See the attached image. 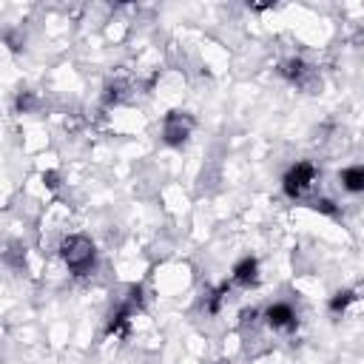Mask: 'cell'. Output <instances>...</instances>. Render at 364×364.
I'll return each mask as SVG.
<instances>
[{"mask_svg": "<svg viewBox=\"0 0 364 364\" xmlns=\"http://www.w3.org/2000/svg\"><path fill=\"white\" fill-rule=\"evenodd\" d=\"M279 74H282L290 85H296L299 91H304V94H318V88H321V74H318V68L310 65V63L301 60V57H287V60L279 65Z\"/></svg>", "mask_w": 364, "mask_h": 364, "instance_id": "2", "label": "cell"}, {"mask_svg": "<svg viewBox=\"0 0 364 364\" xmlns=\"http://www.w3.org/2000/svg\"><path fill=\"white\" fill-rule=\"evenodd\" d=\"M259 282V262L253 256H245L233 264V284L239 287H253Z\"/></svg>", "mask_w": 364, "mask_h": 364, "instance_id": "7", "label": "cell"}, {"mask_svg": "<svg viewBox=\"0 0 364 364\" xmlns=\"http://www.w3.org/2000/svg\"><path fill=\"white\" fill-rule=\"evenodd\" d=\"M316 176H318V168H316L313 162H296V165H290L287 173L282 176V191H284L290 199H299V196H304V193L313 188Z\"/></svg>", "mask_w": 364, "mask_h": 364, "instance_id": "4", "label": "cell"}, {"mask_svg": "<svg viewBox=\"0 0 364 364\" xmlns=\"http://www.w3.org/2000/svg\"><path fill=\"white\" fill-rule=\"evenodd\" d=\"M131 316H134V310L122 301L117 310H111L108 324H105V333H108V336H117V338H125L128 330H131Z\"/></svg>", "mask_w": 364, "mask_h": 364, "instance_id": "6", "label": "cell"}, {"mask_svg": "<svg viewBox=\"0 0 364 364\" xmlns=\"http://www.w3.org/2000/svg\"><path fill=\"white\" fill-rule=\"evenodd\" d=\"M264 321L273 330H293L296 327V310L290 304H284V301H276V304H270L264 310Z\"/></svg>", "mask_w": 364, "mask_h": 364, "instance_id": "5", "label": "cell"}, {"mask_svg": "<svg viewBox=\"0 0 364 364\" xmlns=\"http://www.w3.org/2000/svg\"><path fill=\"white\" fill-rule=\"evenodd\" d=\"M193 128H196L193 114H188V111H168L165 119H162V142L171 145V148H182L191 139Z\"/></svg>", "mask_w": 364, "mask_h": 364, "instance_id": "3", "label": "cell"}, {"mask_svg": "<svg viewBox=\"0 0 364 364\" xmlns=\"http://www.w3.org/2000/svg\"><path fill=\"white\" fill-rule=\"evenodd\" d=\"M333 202H327V199H318L316 202V210H324V213H333V208H330Z\"/></svg>", "mask_w": 364, "mask_h": 364, "instance_id": "12", "label": "cell"}, {"mask_svg": "<svg viewBox=\"0 0 364 364\" xmlns=\"http://www.w3.org/2000/svg\"><path fill=\"white\" fill-rule=\"evenodd\" d=\"M341 179V188L350 191V193H364V165H350L338 173Z\"/></svg>", "mask_w": 364, "mask_h": 364, "instance_id": "8", "label": "cell"}, {"mask_svg": "<svg viewBox=\"0 0 364 364\" xmlns=\"http://www.w3.org/2000/svg\"><path fill=\"white\" fill-rule=\"evenodd\" d=\"M43 182H46L48 188H57V185H60V176H57L54 171H48V173H43Z\"/></svg>", "mask_w": 364, "mask_h": 364, "instance_id": "11", "label": "cell"}, {"mask_svg": "<svg viewBox=\"0 0 364 364\" xmlns=\"http://www.w3.org/2000/svg\"><path fill=\"white\" fill-rule=\"evenodd\" d=\"M60 259L63 264L74 273V276H85L94 270L97 264V250H94V242L82 233H71L60 242Z\"/></svg>", "mask_w": 364, "mask_h": 364, "instance_id": "1", "label": "cell"}, {"mask_svg": "<svg viewBox=\"0 0 364 364\" xmlns=\"http://www.w3.org/2000/svg\"><path fill=\"white\" fill-rule=\"evenodd\" d=\"M228 290H230V284L225 282V284H219L210 296H208V301H205V310L213 316V313H219V307H222V301H225V296H228Z\"/></svg>", "mask_w": 364, "mask_h": 364, "instance_id": "10", "label": "cell"}, {"mask_svg": "<svg viewBox=\"0 0 364 364\" xmlns=\"http://www.w3.org/2000/svg\"><path fill=\"white\" fill-rule=\"evenodd\" d=\"M353 299H355V293H353V290H338V293H333V296H330V304H327V307H330V313H333V316H341V313L353 304Z\"/></svg>", "mask_w": 364, "mask_h": 364, "instance_id": "9", "label": "cell"}]
</instances>
